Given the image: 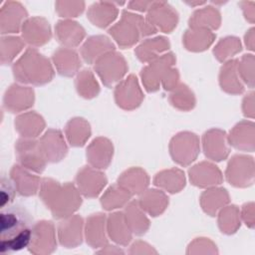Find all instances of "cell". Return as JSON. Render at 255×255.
I'll return each mask as SVG.
<instances>
[{
  "mask_svg": "<svg viewBox=\"0 0 255 255\" xmlns=\"http://www.w3.org/2000/svg\"><path fill=\"white\" fill-rule=\"evenodd\" d=\"M33 218L21 205H8L0 213V250L11 253L28 247Z\"/></svg>",
  "mask_w": 255,
  "mask_h": 255,
  "instance_id": "1",
  "label": "cell"
},
{
  "mask_svg": "<svg viewBox=\"0 0 255 255\" xmlns=\"http://www.w3.org/2000/svg\"><path fill=\"white\" fill-rule=\"evenodd\" d=\"M39 196L57 219L73 215L82 205V194L72 182L61 183L53 178H42Z\"/></svg>",
  "mask_w": 255,
  "mask_h": 255,
  "instance_id": "2",
  "label": "cell"
},
{
  "mask_svg": "<svg viewBox=\"0 0 255 255\" xmlns=\"http://www.w3.org/2000/svg\"><path fill=\"white\" fill-rule=\"evenodd\" d=\"M12 72L20 84L43 86L50 83L55 75L51 61L36 48H28L13 63Z\"/></svg>",
  "mask_w": 255,
  "mask_h": 255,
  "instance_id": "3",
  "label": "cell"
},
{
  "mask_svg": "<svg viewBox=\"0 0 255 255\" xmlns=\"http://www.w3.org/2000/svg\"><path fill=\"white\" fill-rule=\"evenodd\" d=\"M156 31L146 18L124 10L120 21L109 29V34L121 48L128 49L134 46L140 38L155 34Z\"/></svg>",
  "mask_w": 255,
  "mask_h": 255,
  "instance_id": "4",
  "label": "cell"
},
{
  "mask_svg": "<svg viewBox=\"0 0 255 255\" xmlns=\"http://www.w3.org/2000/svg\"><path fill=\"white\" fill-rule=\"evenodd\" d=\"M94 70L102 83L111 88L123 80L128 70V66L125 57L115 50L97 60L94 64Z\"/></svg>",
  "mask_w": 255,
  "mask_h": 255,
  "instance_id": "5",
  "label": "cell"
},
{
  "mask_svg": "<svg viewBox=\"0 0 255 255\" xmlns=\"http://www.w3.org/2000/svg\"><path fill=\"white\" fill-rule=\"evenodd\" d=\"M168 148L174 162L181 166H188L200 152L199 137L190 131L178 132L170 139Z\"/></svg>",
  "mask_w": 255,
  "mask_h": 255,
  "instance_id": "6",
  "label": "cell"
},
{
  "mask_svg": "<svg viewBox=\"0 0 255 255\" xmlns=\"http://www.w3.org/2000/svg\"><path fill=\"white\" fill-rule=\"evenodd\" d=\"M15 155L20 165L35 173H42L48 162L36 138H18L15 142Z\"/></svg>",
  "mask_w": 255,
  "mask_h": 255,
  "instance_id": "7",
  "label": "cell"
},
{
  "mask_svg": "<svg viewBox=\"0 0 255 255\" xmlns=\"http://www.w3.org/2000/svg\"><path fill=\"white\" fill-rule=\"evenodd\" d=\"M56 229L52 221L41 220L32 226L31 240L28 249L35 255H48L57 248Z\"/></svg>",
  "mask_w": 255,
  "mask_h": 255,
  "instance_id": "8",
  "label": "cell"
},
{
  "mask_svg": "<svg viewBox=\"0 0 255 255\" xmlns=\"http://www.w3.org/2000/svg\"><path fill=\"white\" fill-rule=\"evenodd\" d=\"M175 62V55L172 52H167L147 63V65L140 71V78L144 89L148 93L156 92L161 86V81L164 75L174 66Z\"/></svg>",
  "mask_w": 255,
  "mask_h": 255,
  "instance_id": "9",
  "label": "cell"
},
{
  "mask_svg": "<svg viewBox=\"0 0 255 255\" xmlns=\"http://www.w3.org/2000/svg\"><path fill=\"white\" fill-rule=\"evenodd\" d=\"M226 180L234 187H248L254 183V160L245 154H235L228 161Z\"/></svg>",
  "mask_w": 255,
  "mask_h": 255,
  "instance_id": "10",
  "label": "cell"
},
{
  "mask_svg": "<svg viewBox=\"0 0 255 255\" xmlns=\"http://www.w3.org/2000/svg\"><path fill=\"white\" fill-rule=\"evenodd\" d=\"M114 95L116 104L126 111H132L138 108L144 98L138 81L132 74L117 84Z\"/></svg>",
  "mask_w": 255,
  "mask_h": 255,
  "instance_id": "11",
  "label": "cell"
},
{
  "mask_svg": "<svg viewBox=\"0 0 255 255\" xmlns=\"http://www.w3.org/2000/svg\"><path fill=\"white\" fill-rule=\"evenodd\" d=\"M75 182L80 193L87 198L97 197L108 183L106 174L93 166H84L76 174Z\"/></svg>",
  "mask_w": 255,
  "mask_h": 255,
  "instance_id": "12",
  "label": "cell"
},
{
  "mask_svg": "<svg viewBox=\"0 0 255 255\" xmlns=\"http://www.w3.org/2000/svg\"><path fill=\"white\" fill-rule=\"evenodd\" d=\"M146 13L147 21L163 33H171L177 26L178 13L167 2L152 1Z\"/></svg>",
  "mask_w": 255,
  "mask_h": 255,
  "instance_id": "13",
  "label": "cell"
},
{
  "mask_svg": "<svg viewBox=\"0 0 255 255\" xmlns=\"http://www.w3.org/2000/svg\"><path fill=\"white\" fill-rule=\"evenodd\" d=\"M84 219L78 214L61 219L57 227L60 244L66 248H76L81 245L84 239Z\"/></svg>",
  "mask_w": 255,
  "mask_h": 255,
  "instance_id": "14",
  "label": "cell"
},
{
  "mask_svg": "<svg viewBox=\"0 0 255 255\" xmlns=\"http://www.w3.org/2000/svg\"><path fill=\"white\" fill-rule=\"evenodd\" d=\"M28 18V13L20 2H5L0 9V32L2 36L21 32V28Z\"/></svg>",
  "mask_w": 255,
  "mask_h": 255,
  "instance_id": "15",
  "label": "cell"
},
{
  "mask_svg": "<svg viewBox=\"0 0 255 255\" xmlns=\"http://www.w3.org/2000/svg\"><path fill=\"white\" fill-rule=\"evenodd\" d=\"M22 39L32 48L47 44L52 38V31L47 19L41 16L29 17L21 28Z\"/></svg>",
  "mask_w": 255,
  "mask_h": 255,
  "instance_id": "16",
  "label": "cell"
},
{
  "mask_svg": "<svg viewBox=\"0 0 255 255\" xmlns=\"http://www.w3.org/2000/svg\"><path fill=\"white\" fill-rule=\"evenodd\" d=\"M35 102V92L31 87L12 84L5 92L3 106L6 111L16 114L30 109Z\"/></svg>",
  "mask_w": 255,
  "mask_h": 255,
  "instance_id": "17",
  "label": "cell"
},
{
  "mask_svg": "<svg viewBox=\"0 0 255 255\" xmlns=\"http://www.w3.org/2000/svg\"><path fill=\"white\" fill-rule=\"evenodd\" d=\"M202 148L205 156L213 161L226 159L230 153L226 132L219 128L208 129L202 135Z\"/></svg>",
  "mask_w": 255,
  "mask_h": 255,
  "instance_id": "18",
  "label": "cell"
},
{
  "mask_svg": "<svg viewBox=\"0 0 255 255\" xmlns=\"http://www.w3.org/2000/svg\"><path fill=\"white\" fill-rule=\"evenodd\" d=\"M39 141L48 162H59L66 157L68 153V145L63 133L59 129H47Z\"/></svg>",
  "mask_w": 255,
  "mask_h": 255,
  "instance_id": "19",
  "label": "cell"
},
{
  "mask_svg": "<svg viewBox=\"0 0 255 255\" xmlns=\"http://www.w3.org/2000/svg\"><path fill=\"white\" fill-rule=\"evenodd\" d=\"M190 182L199 188H210L222 183L221 170L214 163L201 161L188 169Z\"/></svg>",
  "mask_w": 255,
  "mask_h": 255,
  "instance_id": "20",
  "label": "cell"
},
{
  "mask_svg": "<svg viewBox=\"0 0 255 255\" xmlns=\"http://www.w3.org/2000/svg\"><path fill=\"white\" fill-rule=\"evenodd\" d=\"M84 236L87 244L92 248L98 249L109 244L106 214L101 212L91 214L85 222Z\"/></svg>",
  "mask_w": 255,
  "mask_h": 255,
  "instance_id": "21",
  "label": "cell"
},
{
  "mask_svg": "<svg viewBox=\"0 0 255 255\" xmlns=\"http://www.w3.org/2000/svg\"><path fill=\"white\" fill-rule=\"evenodd\" d=\"M114 155L113 142L104 136L96 137L87 147L86 156L89 164L98 169L107 168Z\"/></svg>",
  "mask_w": 255,
  "mask_h": 255,
  "instance_id": "22",
  "label": "cell"
},
{
  "mask_svg": "<svg viewBox=\"0 0 255 255\" xmlns=\"http://www.w3.org/2000/svg\"><path fill=\"white\" fill-rule=\"evenodd\" d=\"M10 178L21 196H32L39 192L42 179L19 163L14 164L10 169Z\"/></svg>",
  "mask_w": 255,
  "mask_h": 255,
  "instance_id": "23",
  "label": "cell"
},
{
  "mask_svg": "<svg viewBox=\"0 0 255 255\" xmlns=\"http://www.w3.org/2000/svg\"><path fill=\"white\" fill-rule=\"evenodd\" d=\"M228 143L236 149L253 152L255 148V126L251 121H241L227 135Z\"/></svg>",
  "mask_w": 255,
  "mask_h": 255,
  "instance_id": "24",
  "label": "cell"
},
{
  "mask_svg": "<svg viewBox=\"0 0 255 255\" xmlns=\"http://www.w3.org/2000/svg\"><path fill=\"white\" fill-rule=\"evenodd\" d=\"M55 34L58 42L65 48H75L79 46L86 37V31L77 21L64 19L57 22Z\"/></svg>",
  "mask_w": 255,
  "mask_h": 255,
  "instance_id": "25",
  "label": "cell"
},
{
  "mask_svg": "<svg viewBox=\"0 0 255 255\" xmlns=\"http://www.w3.org/2000/svg\"><path fill=\"white\" fill-rule=\"evenodd\" d=\"M116 46L111 39L105 35H95L89 37L81 47L83 60L90 65H94L97 60L109 52L115 51Z\"/></svg>",
  "mask_w": 255,
  "mask_h": 255,
  "instance_id": "26",
  "label": "cell"
},
{
  "mask_svg": "<svg viewBox=\"0 0 255 255\" xmlns=\"http://www.w3.org/2000/svg\"><path fill=\"white\" fill-rule=\"evenodd\" d=\"M53 65L59 75L73 77L77 75L82 66L79 54L71 48H59L52 55Z\"/></svg>",
  "mask_w": 255,
  "mask_h": 255,
  "instance_id": "27",
  "label": "cell"
},
{
  "mask_svg": "<svg viewBox=\"0 0 255 255\" xmlns=\"http://www.w3.org/2000/svg\"><path fill=\"white\" fill-rule=\"evenodd\" d=\"M16 131L25 138H36L46 127L42 116L34 111L19 114L14 122Z\"/></svg>",
  "mask_w": 255,
  "mask_h": 255,
  "instance_id": "28",
  "label": "cell"
},
{
  "mask_svg": "<svg viewBox=\"0 0 255 255\" xmlns=\"http://www.w3.org/2000/svg\"><path fill=\"white\" fill-rule=\"evenodd\" d=\"M137 202L146 214L152 217H156L165 211L169 200L168 196L163 190L146 188L142 193L138 195Z\"/></svg>",
  "mask_w": 255,
  "mask_h": 255,
  "instance_id": "29",
  "label": "cell"
},
{
  "mask_svg": "<svg viewBox=\"0 0 255 255\" xmlns=\"http://www.w3.org/2000/svg\"><path fill=\"white\" fill-rule=\"evenodd\" d=\"M107 233L110 239L115 243L127 246L132 239V232L130 231L124 212L116 211L107 217Z\"/></svg>",
  "mask_w": 255,
  "mask_h": 255,
  "instance_id": "30",
  "label": "cell"
},
{
  "mask_svg": "<svg viewBox=\"0 0 255 255\" xmlns=\"http://www.w3.org/2000/svg\"><path fill=\"white\" fill-rule=\"evenodd\" d=\"M118 14L119 10L115 2L99 1L90 6L87 17L93 25L104 29L116 20Z\"/></svg>",
  "mask_w": 255,
  "mask_h": 255,
  "instance_id": "31",
  "label": "cell"
},
{
  "mask_svg": "<svg viewBox=\"0 0 255 255\" xmlns=\"http://www.w3.org/2000/svg\"><path fill=\"white\" fill-rule=\"evenodd\" d=\"M117 183L131 195H139L147 188L149 176L141 167H130L119 176Z\"/></svg>",
  "mask_w": 255,
  "mask_h": 255,
  "instance_id": "32",
  "label": "cell"
},
{
  "mask_svg": "<svg viewBox=\"0 0 255 255\" xmlns=\"http://www.w3.org/2000/svg\"><path fill=\"white\" fill-rule=\"evenodd\" d=\"M170 48L167 38L158 36L143 40L134 50L136 58L142 63H149L161 55L165 54Z\"/></svg>",
  "mask_w": 255,
  "mask_h": 255,
  "instance_id": "33",
  "label": "cell"
},
{
  "mask_svg": "<svg viewBox=\"0 0 255 255\" xmlns=\"http://www.w3.org/2000/svg\"><path fill=\"white\" fill-rule=\"evenodd\" d=\"M238 60H228L223 63L219 72V85L221 89L231 95H240L244 92V85L237 71Z\"/></svg>",
  "mask_w": 255,
  "mask_h": 255,
  "instance_id": "34",
  "label": "cell"
},
{
  "mask_svg": "<svg viewBox=\"0 0 255 255\" xmlns=\"http://www.w3.org/2000/svg\"><path fill=\"white\" fill-rule=\"evenodd\" d=\"M229 201L230 197L227 190L217 186L207 188L201 193L199 198L202 210L209 216L217 215L218 211L227 205Z\"/></svg>",
  "mask_w": 255,
  "mask_h": 255,
  "instance_id": "35",
  "label": "cell"
},
{
  "mask_svg": "<svg viewBox=\"0 0 255 255\" xmlns=\"http://www.w3.org/2000/svg\"><path fill=\"white\" fill-rule=\"evenodd\" d=\"M220 24L221 14L219 10L210 5L195 10L188 20L189 28L205 29L209 31L218 29Z\"/></svg>",
  "mask_w": 255,
  "mask_h": 255,
  "instance_id": "36",
  "label": "cell"
},
{
  "mask_svg": "<svg viewBox=\"0 0 255 255\" xmlns=\"http://www.w3.org/2000/svg\"><path fill=\"white\" fill-rule=\"evenodd\" d=\"M185 174L179 168H169L157 172L153 177L156 187L169 193H177L185 186Z\"/></svg>",
  "mask_w": 255,
  "mask_h": 255,
  "instance_id": "37",
  "label": "cell"
},
{
  "mask_svg": "<svg viewBox=\"0 0 255 255\" xmlns=\"http://www.w3.org/2000/svg\"><path fill=\"white\" fill-rule=\"evenodd\" d=\"M123 212L132 234L140 236L148 230L150 222L146 213L139 206L137 200H130L125 206V210Z\"/></svg>",
  "mask_w": 255,
  "mask_h": 255,
  "instance_id": "38",
  "label": "cell"
},
{
  "mask_svg": "<svg viewBox=\"0 0 255 255\" xmlns=\"http://www.w3.org/2000/svg\"><path fill=\"white\" fill-rule=\"evenodd\" d=\"M216 35L209 30L189 28L185 31L182 42L186 50L202 52L208 49L214 42Z\"/></svg>",
  "mask_w": 255,
  "mask_h": 255,
  "instance_id": "39",
  "label": "cell"
},
{
  "mask_svg": "<svg viewBox=\"0 0 255 255\" xmlns=\"http://www.w3.org/2000/svg\"><path fill=\"white\" fill-rule=\"evenodd\" d=\"M91 133V126L83 118H73L65 127L66 139L75 147L83 146L90 138Z\"/></svg>",
  "mask_w": 255,
  "mask_h": 255,
  "instance_id": "40",
  "label": "cell"
},
{
  "mask_svg": "<svg viewBox=\"0 0 255 255\" xmlns=\"http://www.w3.org/2000/svg\"><path fill=\"white\" fill-rule=\"evenodd\" d=\"M132 195L118 183L111 185L102 195L101 204L105 210L113 211L125 207Z\"/></svg>",
  "mask_w": 255,
  "mask_h": 255,
  "instance_id": "41",
  "label": "cell"
},
{
  "mask_svg": "<svg viewBox=\"0 0 255 255\" xmlns=\"http://www.w3.org/2000/svg\"><path fill=\"white\" fill-rule=\"evenodd\" d=\"M75 87L78 94L88 100L96 98L100 93V85L94 73L89 69H84L77 74Z\"/></svg>",
  "mask_w": 255,
  "mask_h": 255,
  "instance_id": "42",
  "label": "cell"
},
{
  "mask_svg": "<svg viewBox=\"0 0 255 255\" xmlns=\"http://www.w3.org/2000/svg\"><path fill=\"white\" fill-rule=\"evenodd\" d=\"M217 215L218 227L222 233L230 235L240 228V210L236 205H225L218 211Z\"/></svg>",
  "mask_w": 255,
  "mask_h": 255,
  "instance_id": "43",
  "label": "cell"
},
{
  "mask_svg": "<svg viewBox=\"0 0 255 255\" xmlns=\"http://www.w3.org/2000/svg\"><path fill=\"white\" fill-rule=\"evenodd\" d=\"M25 42L22 37L4 35L0 40V61L2 65L11 64L24 49Z\"/></svg>",
  "mask_w": 255,
  "mask_h": 255,
  "instance_id": "44",
  "label": "cell"
},
{
  "mask_svg": "<svg viewBox=\"0 0 255 255\" xmlns=\"http://www.w3.org/2000/svg\"><path fill=\"white\" fill-rule=\"evenodd\" d=\"M170 104L177 110L187 112L195 107L196 99L193 92L185 84L179 83L169 95Z\"/></svg>",
  "mask_w": 255,
  "mask_h": 255,
  "instance_id": "45",
  "label": "cell"
},
{
  "mask_svg": "<svg viewBox=\"0 0 255 255\" xmlns=\"http://www.w3.org/2000/svg\"><path fill=\"white\" fill-rule=\"evenodd\" d=\"M242 50L241 42L237 37L227 36L220 39L213 48L214 57L219 62H226L231 60L233 56L238 54Z\"/></svg>",
  "mask_w": 255,
  "mask_h": 255,
  "instance_id": "46",
  "label": "cell"
},
{
  "mask_svg": "<svg viewBox=\"0 0 255 255\" xmlns=\"http://www.w3.org/2000/svg\"><path fill=\"white\" fill-rule=\"evenodd\" d=\"M237 71L240 79L250 88H254V56L252 54L243 55L237 61Z\"/></svg>",
  "mask_w": 255,
  "mask_h": 255,
  "instance_id": "47",
  "label": "cell"
},
{
  "mask_svg": "<svg viewBox=\"0 0 255 255\" xmlns=\"http://www.w3.org/2000/svg\"><path fill=\"white\" fill-rule=\"evenodd\" d=\"M56 11L59 16L64 17L66 19H70L73 17H78L85 10V2L83 1H57L55 3Z\"/></svg>",
  "mask_w": 255,
  "mask_h": 255,
  "instance_id": "48",
  "label": "cell"
},
{
  "mask_svg": "<svg viewBox=\"0 0 255 255\" xmlns=\"http://www.w3.org/2000/svg\"><path fill=\"white\" fill-rule=\"evenodd\" d=\"M187 254H217L216 245L209 238H195L187 247Z\"/></svg>",
  "mask_w": 255,
  "mask_h": 255,
  "instance_id": "49",
  "label": "cell"
},
{
  "mask_svg": "<svg viewBox=\"0 0 255 255\" xmlns=\"http://www.w3.org/2000/svg\"><path fill=\"white\" fill-rule=\"evenodd\" d=\"M16 188L11 178L6 177L5 175L1 176L0 181V207L4 208L12 203L15 197Z\"/></svg>",
  "mask_w": 255,
  "mask_h": 255,
  "instance_id": "50",
  "label": "cell"
},
{
  "mask_svg": "<svg viewBox=\"0 0 255 255\" xmlns=\"http://www.w3.org/2000/svg\"><path fill=\"white\" fill-rule=\"evenodd\" d=\"M179 84V72L176 68L171 67L164 75L161 86L165 91L171 92Z\"/></svg>",
  "mask_w": 255,
  "mask_h": 255,
  "instance_id": "51",
  "label": "cell"
},
{
  "mask_svg": "<svg viewBox=\"0 0 255 255\" xmlns=\"http://www.w3.org/2000/svg\"><path fill=\"white\" fill-rule=\"evenodd\" d=\"M240 218L241 220L249 227H254V203L248 202L242 206L240 211Z\"/></svg>",
  "mask_w": 255,
  "mask_h": 255,
  "instance_id": "52",
  "label": "cell"
},
{
  "mask_svg": "<svg viewBox=\"0 0 255 255\" xmlns=\"http://www.w3.org/2000/svg\"><path fill=\"white\" fill-rule=\"evenodd\" d=\"M129 254H156V250L141 240H137L133 242L128 250Z\"/></svg>",
  "mask_w": 255,
  "mask_h": 255,
  "instance_id": "53",
  "label": "cell"
},
{
  "mask_svg": "<svg viewBox=\"0 0 255 255\" xmlns=\"http://www.w3.org/2000/svg\"><path fill=\"white\" fill-rule=\"evenodd\" d=\"M242 111L243 115L247 118H254V93L253 91L248 93L242 102Z\"/></svg>",
  "mask_w": 255,
  "mask_h": 255,
  "instance_id": "54",
  "label": "cell"
},
{
  "mask_svg": "<svg viewBox=\"0 0 255 255\" xmlns=\"http://www.w3.org/2000/svg\"><path fill=\"white\" fill-rule=\"evenodd\" d=\"M242 11H243V14L246 18V20H248L251 24L254 23V19H255V8H254V5H255V2L253 1H241L239 3Z\"/></svg>",
  "mask_w": 255,
  "mask_h": 255,
  "instance_id": "55",
  "label": "cell"
},
{
  "mask_svg": "<svg viewBox=\"0 0 255 255\" xmlns=\"http://www.w3.org/2000/svg\"><path fill=\"white\" fill-rule=\"evenodd\" d=\"M151 4L152 1H130L128 3V6L132 11L147 12Z\"/></svg>",
  "mask_w": 255,
  "mask_h": 255,
  "instance_id": "56",
  "label": "cell"
},
{
  "mask_svg": "<svg viewBox=\"0 0 255 255\" xmlns=\"http://www.w3.org/2000/svg\"><path fill=\"white\" fill-rule=\"evenodd\" d=\"M97 253H101V254H123L124 251L122 249H120L119 247L117 246H114V245H110V244H107L106 246L102 247L101 250L97 251Z\"/></svg>",
  "mask_w": 255,
  "mask_h": 255,
  "instance_id": "57",
  "label": "cell"
},
{
  "mask_svg": "<svg viewBox=\"0 0 255 255\" xmlns=\"http://www.w3.org/2000/svg\"><path fill=\"white\" fill-rule=\"evenodd\" d=\"M244 40H245L246 47L250 51H253L254 50V28H251L247 31V33L245 34Z\"/></svg>",
  "mask_w": 255,
  "mask_h": 255,
  "instance_id": "58",
  "label": "cell"
},
{
  "mask_svg": "<svg viewBox=\"0 0 255 255\" xmlns=\"http://www.w3.org/2000/svg\"><path fill=\"white\" fill-rule=\"evenodd\" d=\"M185 3L187 4V5H189V6H192V7H194V6H200V5H204L206 2L205 1H194V2H189V1H185Z\"/></svg>",
  "mask_w": 255,
  "mask_h": 255,
  "instance_id": "59",
  "label": "cell"
}]
</instances>
